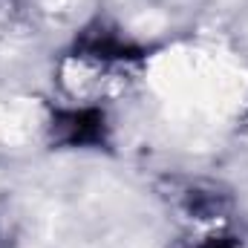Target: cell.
I'll return each mask as SVG.
<instances>
[{"mask_svg": "<svg viewBox=\"0 0 248 248\" xmlns=\"http://www.w3.org/2000/svg\"><path fill=\"white\" fill-rule=\"evenodd\" d=\"M81 46H84V52H90L95 58H139V52L130 44H124L119 35L104 32V29L101 32H90Z\"/></svg>", "mask_w": 248, "mask_h": 248, "instance_id": "cell-2", "label": "cell"}, {"mask_svg": "<svg viewBox=\"0 0 248 248\" xmlns=\"http://www.w3.org/2000/svg\"><path fill=\"white\" fill-rule=\"evenodd\" d=\"M52 133L63 144H98L104 141V116L98 110H66L55 116Z\"/></svg>", "mask_w": 248, "mask_h": 248, "instance_id": "cell-1", "label": "cell"}, {"mask_svg": "<svg viewBox=\"0 0 248 248\" xmlns=\"http://www.w3.org/2000/svg\"><path fill=\"white\" fill-rule=\"evenodd\" d=\"M199 248H234V243H228V240H208L205 246Z\"/></svg>", "mask_w": 248, "mask_h": 248, "instance_id": "cell-3", "label": "cell"}]
</instances>
